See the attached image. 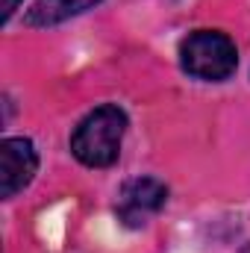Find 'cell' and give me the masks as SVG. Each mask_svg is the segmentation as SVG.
Masks as SVG:
<instances>
[{
    "instance_id": "obj_1",
    "label": "cell",
    "mask_w": 250,
    "mask_h": 253,
    "mask_svg": "<svg viewBox=\"0 0 250 253\" xmlns=\"http://www.w3.org/2000/svg\"><path fill=\"white\" fill-rule=\"evenodd\" d=\"M126 132V115L118 106H97L71 135V153L88 168H106L118 159Z\"/></svg>"
},
{
    "instance_id": "obj_2",
    "label": "cell",
    "mask_w": 250,
    "mask_h": 253,
    "mask_svg": "<svg viewBox=\"0 0 250 253\" xmlns=\"http://www.w3.org/2000/svg\"><path fill=\"white\" fill-rule=\"evenodd\" d=\"M180 62L191 77L218 83V80H227L236 71L239 50H236L230 36H224L218 30H197L183 42Z\"/></svg>"
},
{
    "instance_id": "obj_3",
    "label": "cell",
    "mask_w": 250,
    "mask_h": 253,
    "mask_svg": "<svg viewBox=\"0 0 250 253\" xmlns=\"http://www.w3.org/2000/svg\"><path fill=\"white\" fill-rule=\"evenodd\" d=\"M39 153L30 138H3L0 141V197H15L36 177Z\"/></svg>"
},
{
    "instance_id": "obj_4",
    "label": "cell",
    "mask_w": 250,
    "mask_h": 253,
    "mask_svg": "<svg viewBox=\"0 0 250 253\" xmlns=\"http://www.w3.org/2000/svg\"><path fill=\"white\" fill-rule=\"evenodd\" d=\"M168 200V189L153 180V177H138V180H129L121 197H118V215L126 227H141L150 215H156Z\"/></svg>"
},
{
    "instance_id": "obj_5",
    "label": "cell",
    "mask_w": 250,
    "mask_h": 253,
    "mask_svg": "<svg viewBox=\"0 0 250 253\" xmlns=\"http://www.w3.org/2000/svg\"><path fill=\"white\" fill-rule=\"evenodd\" d=\"M100 0H36L33 9L27 12L30 27H56L74 15H83L85 9L97 6Z\"/></svg>"
},
{
    "instance_id": "obj_6",
    "label": "cell",
    "mask_w": 250,
    "mask_h": 253,
    "mask_svg": "<svg viewBox=\"0 0 250 253\" xmlns=\"http://www.w3.org/2000/svg\"><path fill=\"white\" fill-rule=\"evenodd\" d=\"M18 3H21V0H3V21H9V18L15 15V9H18Z\"/></svg>"
}]
</instances>
